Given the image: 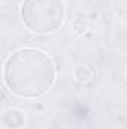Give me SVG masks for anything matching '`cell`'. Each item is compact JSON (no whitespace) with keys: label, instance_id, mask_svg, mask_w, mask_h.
Masks as SVG:
<instances>
[{"label":"cell","instance_id":"obj_1","mask_svg":"<svg viewBox=\"0 0 127 129\" xmlns=\"http://www.w3.org/2000/svg\"><path fill=\"white\" fill-rule=\"evenodd\" d=\"M3 81L15 96L39 98L54 86L55 66L46 53L37 48H21L5 62Z\"/></svg>","mask_w":127,"mask_h":129},{"label":"cell","instance_id":"obj_2","mask_svg":"<svg viewBox=\"0 0 127 129\" xmlns=\"http://www.w3.org/2000/svg\"><path fill=\"white\" fill-rule=\"evenodd\" d=\"M66 17L63 0H23L20 5L21 23L33 33H52L61 27Z\"/></svg>","mask_w":127,"mask_h":129},{"label":"cell","instance_id":"obj_3","mask_svg":"<svg viewBox=\"0 0 127 129\" xmlns=\"http://www.w3.org/2000/svg\"><path fill=\"white\" fill-rule=\"evenodd\" d=\"M91 77H93V74H91V71L87 66H79L76 69V80L79 83H87Z\"/></svg>","mask_w":127,"mask_h":129},{"label":"cell","instance_id":"obj_4","mask_svg":"<svg viewBox=\"0 0 127 129\" xmlns=\"http://www.w3.org/2000/svg\"><path fill=\"white\" fill-rule=\"evenodd\" d=\"M73 30L76 33H84L85 30H87V23L82 20V18H76L75 21H73Z\"/></svg>","mask_w":127,"mask_h":129}]
</instances>
